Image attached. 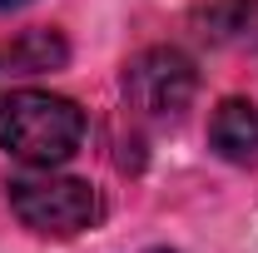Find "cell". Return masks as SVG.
Instances as JSON below:
<instances>
[{"label":"cell","instance_id":"6da1fadb","mask_svg":"<svg viewBox=\"0 0 258 253\" xmlns=\"http://www.w3.org/2000/svg\"><path fill=\"white\" fill-rule=\"evenodd\" d=\"M85 114L80 104L50 90H15L0 99V149L30 169H55L80 149Z\"/></svg>","mask_w":258,"mask_h":253},{"label":"cell","instance_id":"7a4b0ae2","mask_svg":"<svg viewBox=\"0 0 258 253\" xmlns=\"http://www.w3.org/2000/svg\"><path fill=\"white\" fill-rule=\"evenodd\" d=\"M10 209L25 228L45 233V238H70V233H80L99 219L95 189L85 179H64V174H50V169L10 179Z\"/></svg>","mask_w":258,"mask_h":253},{"label":"cell","instance_id":"3957f363","mask_svg":"<svg viewBox=\"0 0 258 253\" xmlns=\"http://www.w3.org/2000/svg\"><path fill=\"white\" fill-rule=\"evenodd\" d=\"M194 90H199V75L194 60L174 45H154L144 55H134L124 70V99L144 114V119H174L189 109Z\"/></svg>","mask_w":258,"mask_h":253},{"label":"cell","instance_id":"277c9868","mask_svg":"<svg viewBox=\"0 0 258 253\" xmlns=\"http://www.w3.org/2000/svg\"><path fill=\"white\" fill-rule=\"evenodd\" d=\"M209 144L228 164H253L258 159V109L248 99H224L209 119Z\"/></svg>","mask_w":258,"mask_h":253},{"label":"cell","instance_id":"5b68a950","mask_svg":"<svg viewBox=\"0 0 258 253\" xmlns=\"http://www.w3.org/2000/svg\"><path fill=\"white\" fill-rule=\"evenodd\" d=\"M64 60H70L64 40L55 30H45V25L20 30L10 40V50H5V70H10V75H45V70H60Z\"/></svg>","mask_w":258,"mask_h":253},{"label":"cell","instance_id":"8992f818","mask_svg":"<svg viewBox=\"0 0 258 253\" xmlns=\"http://www.w3.org/2000/svg\"><path fill=\"white\" fill-rule=\"evenodd\" d=\"M253 10H258V0H214V5H204V25H209L204 35H214V40H228V35L248 30Z\"/></svg>","mask_w":258,"mask_h":253},{"label":"cell","instance_id":"52a82bcc","mask_svg":"<svg viewBox=\"0 0 258 253\" xmlns=\"http://www.w3.org/2000/svg\"><path fill=\"white\" fill-rule=\"evenodd\" d=\"M5 5H20V0H0V10H5Z\"/></svg>","mask_w":258,"mask_h":253},{"label":"cell","instance_id":"ba28073f","mask_svg":"<svg viewBox=\"0 0 258 253\" xmlns=\"http://www.w3.org/2000/svg\"><path fill=\"white\" fill-rule=\"evenodd\" d=\"M154 253H164V248H154Z\"/></svg>","mask_w":258,"mask_h":253}]
</instances>
